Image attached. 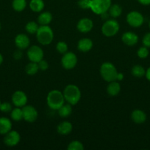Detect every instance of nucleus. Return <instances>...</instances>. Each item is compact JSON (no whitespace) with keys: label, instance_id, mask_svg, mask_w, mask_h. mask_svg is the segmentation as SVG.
Listing matches in <instances>:
<instances>
[{"label":"nucleus","instance_id":"f257e3e1","mask_svg":"<svg viewBox=\"0 0 150 150\" xmlns=\"http://www.w3.org/2000/svg\"><path fill=\"white\" fill-rule=\"evenodd\" d=\"M47 105L51 109L58 110L65 103L63 93L59 90H51L49 92L46 98Z\"/></svg>","mask_w":150,"mask_h":150},{"label":"nucleus","instance_id":"f03ea898","mask_svg":"<svg viewBox=\"0 0 150 150\" xmlns=\"http://www.w3.org/2000/svg\"><path fill=\"white\" fill-rule=\"evenodd\" d=\"M65 100L71 105H76L81 99V92L79 87L74 84H69L63 91Z\"/></svg>","mask_w":150,"mask_h":150},{"label":"nucleus","instance_id":"7ed1b4c3","mask_svg":"<svg viewBox=\"0 0 150 150\" xmlns=\"http://www.w3.org/2000/svg\"><path fill=\"white\" fill-rule=\"evenodd\" d=\"M36 38L38 42L43 45H49L54 38L52 29L48 25L41 26L36 32Z\"/></svg>","mask_w":150,"mask_h":150},{"label":"nucleus","instance_id":"20e7f679","mask_svg":"<svg viewBox=\"0 0 150 150\" xmlns=\"http://www.w3.org/2000/svg\"><path fill=\"white\" fill-rule=\"evenodd\" d=\"M100 73L104 81L112 82L117 80L118 71L114 64L111 62L103 63L100 67Z\"/></svg>","mask_w":150,"mask_h":150},{"label":"nucleus","instance_id":"39448f33","mask_svg":"<svg viewBox=\"0 0 150 150\" xmlns=\"http://www.w3.org/2000/svg\"><path fill=\"white\" fill-rule=\"evenodd\" d=\"M111 6V0H91V10L94 13L101 15L109 10Z\"/></svg>","mask_w":150,"mask_h":150},{"label":"nucleus","instance_id":"423d86ee","mask_svg":"<svg viewBox=\"0 0 150 150\" xmlns=\"http://www.w3.org/2000/svg\"><path fill=\"white\" fill-rule=\"evenodd\" d=\"M119 31V24L116 20L110 19L103 23L101 26V32L106 37H113Z\"/></svg>","mask_w":150,"mask_h":150},{"label":"nucleus","instance_id":"0eeeda50","mask_svg":"<svg viewBox=\"0 0 150 150\" xmlns=\"http://www.w3.org/2000/svg\"><path fill=\"white\" fill-rule=\"evenodd\" d=\"M76 63H77V57L73 52L65 53L63 57H62V66L66 70H71L74 68L75 66L76 65Z\"/></svg>","mask_w":150,"mask_h":150},{"label":"nucleus","instance_id":"6e6552de","mask_svg":"<svg viewBox=\"0 0 150 150\" xmlns=\"http://www.w3.org/2000/svg\"><path fill=\"white\" fill-rule=\"evenodd\" d=\"M126 21L132 27H139L144 21L142 14L137 11H132L126 16Z\"/></svg>","mask_w":150,"mask_h":150},{"label":"nucleus","instance_id":"1a4fd4ad","mask_svg":"<svg viewBox=\"0 0 150 150\" xmlns=\"http://www.w3.org/2000/svg\"><path fill=\"white\" fill-rule=\"evenodd\" d=\"M27 57L30 62L38 63L44 58V51L38 45H32L28 49Z\"/></svg>","mask_w":150,"mask_h":150},{"label":"nucleus","instance_id":"9d476101","mask_svg":"<svg viewBox=\"0 0 150 150\" xmlns=\"http://www.w3.org/2000/svg\"><path fill=\"white\" fill-rule=\"evenodd\" d=\"M23 119L27 122H34L38 118V111L32 105H24L22 108Z\"/></svg>","mask_w":150,"mask_h":150},{"label":"nucleus","instance_id":"9b49d317","mask_svg":"<svg viewBox=\"0 0 150 150\" xmlns=\"http://www.w3.org/2000/svg\"><path fill=\"white\" fill-rule=\"evenodd\" d=\"M12 102L16 107H24L27 103V96L22 91H16L12 96Z\"/></svg>","mask_w":150,"mask_h":150},{"label":"nucleus","instance_id":"f8f14e48","mask_svg":"<svg viewBox=\"0 0 150 150\" xmlns=\"http://www.w3.org/2000/svg\"><path fill=\"white\" fill-rule=\"evenodd\" d=\"M6 136L4 139V142L7 146H16L20 142V135L17 131L15 130H10L7 133H6Z\"/></svg>","mask_w":150,"mask_h":150},{"label":"nucleus","instance_id":"ddd939ff","mask_svg":"<svg viewBox=\"0 0 150 150\" xmlns=\"http://www.w3.org/2000/svg\"><path fill=\"white\" fill-rule=\"evenodd\" d=\"M77 29L82 33H87L91 31V29L94 27V23L90 18H84L80 19L78 21L77 25H76Z\"/></svg>","mask_w":150,"mask_h":150},{"label":"nucleus","instance_id":"4468645a","mask_svg":"<svg viewBox=\"0 0 150 150\" xmlns=\"http://www.w3.org/2000/svg\"><path fill=\"white\" fill-rule=\"evenodd\" d=\"M15 43L16 45L21 50L26 49L29 47L30 41L27 35L24 34H19L15 38Z\"/></svg>","mask_w":150,"mask_h":150},{"label":"nucleus","instance_id":"2eb2a0df","mask_svg":"<svg viewBox=\"0 0 150 150\" xmlns=\"http://www.w3.org/2000/svg\"><path fill=\"white\" fill-rule=\"evenodd\" d=\"M121 40L124 44L129 46L135 45L138 42V37L136 34L132 32H126L123 34Z\"/></svg>","mask_w":150,"mask_h":150},{"label":"nucleus","instance_id":"dca6fc26","mask_svg":"<svg viewBox=\"0 0 150 150\" xmlns=\"http://www.w3.org/2000/svg\"><path fill=\"white\" fill-rule=\"evenodd\" d=\"M77 48L82 52H88L93 48V41L89 38H83L78 42Z\"/></svg>","mask_w":150,"mask_h":150},{"label":"nucleus","instance_id":"f3484780","mask_svg":"<svg viewBox=\"0 0 150 150\" xmlns=\"http://www.w3.org/2000/svg\"><path fill=\"white\" fill-rule=\"evenodd\" d=\"M131 118L134 122L137 123V124H142L146 120V115L141 110L136 109L132 112Z\"/></svg>","mask_w":150,"mask_h":150},{"label":"nucleus","instance_id":"a211bd4d","mask_svg":"<svg viewBox=\"0 0 150 150\" xmlns=\"http://www.w3.org/2000/svg\"><path fill=\"white\" fill-rule=\"evenodd\" d=\"M12 128V123L8 118H0V134L4 135L10 132Z\"/></svg>","mask_w":150,"mask_h":150},{"label":"nucleus","instance_id":"6ab92c4d","mask_svg":"<svg viewBox=\"0 0 150 150\" xmlns=\"http://www.w3.org/2000/svg\"><path fill=\"white\" fill-rule=\"evenodd\" d=\"M72 125L69 122H63L58 125L57 127V133L60 135H68L71 132Z\"/></svg>","mask_w":150,"mask_h":150},{"label":"nucleus","instance_id":"aec40b11","mask_svg":"<svg viewBox=\"0 0 150 150\" xmlns=\"http://www.w3.org/2000/svg\"><path fill=\"white\" fill-rule=\"evenodd\" d=\"M121 91V86L119 82H116V81H114L110 82L109 85L107 86V92L109 95L110 96H116L119 95V93Z\"/></svg>","mask_w":150,"mask_h":150},{"label":"nucleus","instance_id":"412c9836","mask_svg":"<svg viewBox=\"0 0 150 150\" xmlns=\"http://www.w3.org/2000/svg\"><path fill=\"white\" fill-rule=\"evenodd\" d=\"M51 20H52V15L49 12L42 13L38 18V21L41 24V26L48 25L51 21Z\"/></svg>","mask_w":150,"mask_h":150},{"label":"nucleus","instance_id":"4be33fe9","mask_svg":"<svg viewBox=\"0 0 150 150\" xmlns=\"http://www.w3.org/2000/svg\"><path fill=\"white\" fill-rule=\"evenodd\" d=\"M57 111H58V114L60 115V117H63V118H66V117H69L71 114V105L69 103L63 104Z\"/></svg>","mask_w":150,"mask_h":150},{"label":"nucleus","instance_id":"5701e85b","mask_svg":"<svg viewBox=\"0 0 150 150\" xmlns=\"http://www.w3.org/2000/svg\"><path fill=\"white\" fill-rule=\"evenodd\" d=\"M29 7L33 12H41L44 8V2L43 0H31Z\"/></svg>","mask_w":150,"mask_h":150},{"label":"nucleus","instance_id":"b1692460","mask_svg":"<svg viewBox=\"0 0 150 150\" xmlns=\"http://www.w3.org/2000/svg\"><path fill=\"white\" fill-rule=\"evenodd\" d=\"M38 70H39V67H38V63L33 62H31L25 67V71H26V74L29 75V76L35 75L38 73Z\"/></svg>","mask_w":150,"mask_h":150},{"label":"nucleus","instance_id":"393cba45","mask_svg":"<svg viewBox=\"0 0 150 150\" xmlns=\"http://www.w3.org/2000/svg\"><path fill=\"white\" fill-rule=\"evenodd\" d=\"M109 14L113 18H118L121 16L122 13V8L119 4H113L110 6L109 9Z\"/></svg>","mask_w":150,"mask_h":150},{"label":"nucleus","instance_id":"a878e982","mask_svg":"<svg viewBox=\"0 0 150 150\" xmlns=\"http://www.w3.org/2000/svg\"><path fill=\"white\" fill-rule=\"evenodd\" d=\"M132 74L137 78H141L145 76L146 70L142 66L137 64L132 68Z\"/></svg>","mask_w":150,"mask_h":150},{"label":"nucleus","instance_id":"bb28decb","mask_svg":"<svg viewBox=\"0 0 150 150\" xmlns=\"http://www.w3.org/2000/svg\"><path fill=\"white\" fill-rule=\"evenodd\" d=\"M26 6V0H13V8L17 12H21Z\"/></svg>","mask_w":150,"mask_h":150},{"label":"nucleus","instance_id":"cd10ccee","mask_svg":"<svg viewBox=\"0 0 150 150\" xmlns=\"http://www.w3.org/2000/svg\"><path fill=\"white\" fill-rule=\"evenodd\" d=\"M11 118L14 121L19 122L23 119V112H22V109H21L19 107L14 108L11 111Z\"/></svg>","mask_w":150,"mask_h":150},{"label":"nucleus","instance_id":"c85d7f7f","mask_svg":"<svg viewBox=\"0 0 150 150\" xmlns=\"http://www.w3.org/2000/svg\"><path fill=\"white\" fill-rule=\"evenodd\" d=\"M38 28H39V26H38V23H35V21L29 22V23H26V26H25V29H26V32L28 33L31 34V35H32V34H36Z\"/></svg>","mask_w":150,"mask_h":150},{"label":"nucleus","instance_id":"c756f323","mask_svg":"<svg viewBox=\"0 0 150 150\" xmlns=\"http://www.w3.org/2000/svg\"><path fill=\"white\" fill-rule=\"evenodd\" d=\"M67 149L69 150H83L84 146L81 142L78 141H74L69 144Z\"/></svg>","mask_w":150,"mask_h":150},{"label":"nucleus","instance_id":"7c9ffc66","mask_svg":"<svg viewBox=\"0 0 150 150\" xmlns=\"http://www.w3.org/2000/svg\"><path fill=\"white\" fill-rule=\"evenodd\" d=\"M56 48L57 51L60 54H65L68 51V45L65 42L60 41V42H57V45H56Z\"/></svg>","mask_w":150,"mask_h":150},{"label":"nucleus","instance_id":"2f4dec72","mask_svg":"<svg viewBox=\"0 0 150 150\" xmlns=\"http://www.w3.org/2000/svg\"><path fill=\"white\" fill-rule=\"evenodd\" d=\"M137 54H138V57L141 59L146 58L149 55V50L148 48H147V47L146 46L141 47V48L138 50Z\"/></svg>","mask_w":150,"mask_h":150},{"label":"nucleus","instance_id":"473e14b6","mask_svg":"<svg viewBox=\"0 0 150 150\" xmlns=\"http://www.w3.org/2000/svg\"><path fill=\"white\" fill-rule=\"evenodd\" d=\"M91 0H79L78 5L82 9H91Z\"/></svg>","mask_w":150,"mask_h":150},{"label":"nucleus","instance_id":"72a5a7b5","mask_svg":"<svg viewBox=\"0 0 150 150\" xmlns=\"http://www.w3.org/2000/svg\"><path fill=\"white\" fill-rule=\"evenodd\" d=\"M0 110L4 113L10 112V111H12V105H10V103H1V105H0Z\"/></svg>","mask_w":150,"mask_h":150},{"label":"nucleus","instance_id":"f704fd0d","mask_svg":"<svg viewBox=\"0 0 150 150\" xmlns=\"http://www.w3.org/2000/svg\"><path fill=\"white\" fill-rule=\"evenodd\" d=\"M142 42L144 46L147 47V48H150V32L144 35V37L143 38Z\"/></svg>","mask_w":150,"mask_h":150},{"label":"nucleus","instance_id":"c9c22d12","mask_svg":"<svg viewBox=\"0 0 150 150\" xmlns=\"http://www.w3.org/2000/svg\"><path fill=\"white\" fill-rule=\"evenodd\" d=\"M38 67H39V70H46L49 68V64L46 60H41L38 63Z\"/></svg>","mask_w":150,"mask_h":150},{"label":"nucleus","instance_id":"e433bc0d","mask_svg":"<svg viewBox=\"0 0 150 150\" xmlns=\"http://www.w3.org/2000/svg\"><path fill=\"white\" fill-rule=\"evenodd\" d=\"M13 57H14V58L16 59H21L22 57L21 51L20 50L16 51V52L14 53V54H13Z\"/></svg>","mask_w":150,"mask_h":150},{"label":"nucleus","instance_id":"4c0bfd02","mask_svg":"<svg viewBox=\"0 0 150 150\" xmlns=\"http://www.w3.org/2000/svg\"><path fill=\"white\" fill-rule=\"evenodd\" d=\"M141 4H144V5H149L150 4V0H138Z\"/></svg>","mask_w":150,"mask_h":150},{"label":"nucleus","instance_id":"58836bf2","mask_svg":"<svg viewBox=\"0 0 150 150\" xmlns=\"http://www.w3.org/2000/svg\"><path fill=\"white\" fill-rule=\"evenodd\" d=\"M145 76L146 77L147 80H148L149 81H150V67H149V68L147 69L146 71Z\"/></svg>","mask_w":150,"mask_h":150},{"label":"nucleus","instance_id":"ea45409f","mask_svg":"<svg viewBox=\"0 0 150 150\" xmlns=\"http://www.w3.org/2000/svg\"><path fill=\"white\" fill-rule=\"evenodd\" d=\"M124 79V74L121 73H118L117 75V80L118 81H122Z\"/></svg>","mask_w":150,"mask_h":150},{"label":"nucleus","instance_id":"a19ab883","mask_svg":"<svg viewBox=\"0 0 150 150\" xmlns=\"http://www.w3.org/2000/svg\"><path fill=\"white\" fill-rule=\"evenodd\" d=\"M2 62H3V57H2V55L0 54V64L2 63Z\"/></svg>","mask_w":150,"mask_h":150},{"label":"nucleus","instance_id":"79ce46f5","mask_svg":"<svg viewBox=\"0 0 150 150\" xmlns=\"http://www.w3.org/2000/svg\"><path fill=\"white\" fill-rule=\"evenodd\" d=\"M149 28H150V21H149Z\"/></svg>","mask_w":150,"mask_h":150},{"label":"nucleus","instance_id":"37998d69","mask_svg":"<svg viewBox=\"0 0 150 150\" xmlns=\"http://www.w3.org/2000/svg\"><path fill=\"white\" fill-rule=\"evenodd\" d=\"M0 29H1V24H0Z\"/></svg>","mask_w":150,"mask_h":150},{"label":"nucleus","instance_id":"c03bdc74","mask_svg":"<svg viewBox=\"0 0 150 150\" xmlns=\"http://www.w3.org/2000/svg\"><path fill=\"white\" fill-rule=\"evenodd\" d=\"M0 105H1V101H0Z\"/></svg>","mask_w":150,"mask_h":150}]
</instances>
